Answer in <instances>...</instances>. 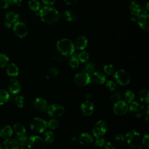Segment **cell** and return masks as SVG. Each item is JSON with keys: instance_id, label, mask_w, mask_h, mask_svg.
Segmentation results:
<instances>
[{"instance_id": "6da1fadb", "label": "cell", "mask_w": 149, "mask_h": 149, "mask_svg": "<svg viewBox=\"0 0 149 149\" xmlns=\"http://www.w3.org/2000/svg\"><path fill=\"white\" fill-rule=\"evenodd\" d=\"M41 20L47 24H54L59 18L58 11L54 7L46 6L42 8L39 11Z\"/></svg>"}, {"instance_id": "7a4b0ae2", "label": "cell", "mask_w": 149, "mask_h": 149, "mask_svg": "<svg viewBox=\"0 0 149 149\" xmlns=\"http://www.w3.org/2000/svg\"><path fill=\"white\" fill-rule=\"evenodd\" d=\"M56 48L59 52L65 56L73 55L74 52V45L72 40L68 38H62L58 41Z\"/></svg>"}, {"instance_id": "3957f363", "label": "cell", "mask_w": 149, "mask_h": 149, "mask_svg": "<svg viewBox=\"0 0 149 149\" xmlns=\"http://www.w3.org/2000/svg\"><path fill=\"white\" fill-rule=\"evenodd\" d=\"M47 127V122L41 118H34L30 122V127L35 133H42Z\"/></svg>"}, {"instance_id": "277c9868", "label": "cell", "mask_w": 149, "mask_h": 149, "mask_svg": "<svg viewBox=\"0 0 149 149\" xmlns=\"http://www.w3.org/2000/svg\"><path fill=\"white\" fill-rule=\"evenodd\" d=\"M126 140L127 144L132 148H136L139 146L140 142V135L138 132L135 130H129L126 134Z\"/></svg>"}, {"instance_id": "5b68a950", "label": "cell", "mask_w": 149, "mask_h": 149, "mask_svg": "<svg viewBox=\"0 0 149 149\" xmlns=\"http://www.w3.org/2000/svg\"><path fill=\"white\" fill-rule=\"evenodd\" d=\"M113 76L116 82L121 86H126L128 84L130 80L129 73L123 69H120L116 71L114 73Z\"/></svg>"}, {"instance_id": "8992f818", "label": "cell", "mask_w": 149, "mask_h": 149, "mask_svg": "<svg viewBox=\"0 0 149 149\" xmlns=\"http://www.w3.org/2000/svg\"><path fill=\"white\" fill-rule=\"evenodd\" d=\"M27 146L29 149H44V140L38 136H32L28 139Z\"/></svg>"}, {"instance_id": "52a82bcc", "label": "cell", "mask_w": 149, "mask_h": 149, "mask_svg": "<svg viewBox=\"0 0 149 149\" xmlns=\"http://www.w3.org/2000/svg\"><path fill=\"white\" fill-rule=\"evenodd\" d=\"M128 110L132 116L136 118L143 116L146 112L144 106L137 102H132Z\"/></svg>"}, {"instance_id": "ba28073f", "label": "cell", "mask_w": 149, "mask_h": 149, "mask_svg": "<svg viewBox=\"0 0 149 149\" xmlns=\"http://www.w3.org/2000/svg\"><path fill=\"white\" fill-rule=\"evenodd\" d=\"M15 34L20 38H24L27 35L28 29L26 24L22 21H17L13 26Z\"/></svg>"}, {"instance_id": "9c48e42d", "label": "cell", "mask_w": 149, "mask_h": 149, "mask_svg": "<svg viewBox=\"0 0 149 149\" xmlns=\"http://www.w3.org/2000/svg\"><path fill=\"white\" fill-rule=\"evenodd\" d=\"M107 125L105 121L99 120L95 123L93 128V133L94 137L99 138L102 137L106 133Z\"/></svg>"}, {"instance_id": "30bf717a", "label": "cell", "mask_w": 149, "mask_h": 149, "mask_svg": "<svg viewBox=\"0 0 149 149\" xmlns=\"http://www.w3.org/2000/svg\"><path fill=\"white\" fill-rule=\"evenodd\" d=\"M64 112V108L59 104H52L47 108V113L48 115L53 118H58L62 116Z\"/></svg>"}, {"instance_id": "8fae6325", "label": "cell", "mask_w": 149, "mask_h": 149, "mask_svg": "<svg viewBox=\"0 0 149 149\" xmlns=\"http://www.w3.org/2000/svg\"><path fill=\"white\" fill-rule=\"evenodd\" d=\"M75 84L79 87H84L91 82L90 75L85 72L77 73L74 79Z\"/></svg>"}, {"instance_id": "7c38bea8", "label": "cell", "mask_w": 149, "mask_h": 149, "mask_svg": "<svg viewBox=\"0 0 149 149\" xmlns=\"http://www.w3.org/2000/svg\"><path fill=\"white\" fill-rule=\"evenodd\" d=\"M128 108L129 107L125 101L119 100L115 103L113 107V111L117 115H122L127 112Z\"/></svg>"}, {"instance_id": "4fadbf2b", "label": "cell", "mask_w": 149, "mask_h": 149, "mask_svg": "<svg viewBox=\"0 0 149 149\" xmlns=\"http://www.w3.org/2000/svg\"><path fill=\"white\" fill-rule=\"evenodd\" d=\"M8 88L12 94H18L21 90L20 83L16 79H11L8 84Z\"/></svg>"}, {"instance_id": "5bb4252c", "label": "cell", "mask_w": 149, "mask_h": 149, "mask_svg": "<svg viewBox=\"0 0 149 149\" xmlns=\"http://www.w3.org/2000/svg\"><path fill=\"white\" fill-rule=\"evenodd\" d=\"M80 109L82 113L84 116H88L93 113L94 107L93 104L90 101L87 100L81 104Z\"/></svg>"}, {"instance_id": "9a60e30c", "label": "cell", "mask_w": 149, "mask_h": 149, "mask_svg": "<svg viewBox=\"0 0 149 149\" xmlns=\"http://www.w3.org/2000/svg\"><path fill=\"white\" fill-rule=\"evenodd\" d=\"M138 24L140 28L146 31L149 30V16L147 13L141 14L138 17Z\"/></svg>"}, {"instance_id": "2e32d148", "label": "cell", "mask_w": 149, "mask_h": 149, "mask_svg": "<svg viewBox=\"0 0 149 149\" xmlns=\"http://www.w3.org/2000/svg\"><path fill=\"white\" fill-rule=\"evenodd\" d=\"M34 107L37 111L40 112H44L47 109L48 104L44 99L41 98H37L34 100Z\"/></svg>"}, {"instance_id": "e0dca14e", "label": "cell", "mask_w": 149, "mask_h": 149, "mask_svg": "<svg viewBox=\"0 0 149 149\" xmlns=\"http://www.w3.org/2000/svg\"><path fill=\"white\" fill-rule=\"evenodd\" d=\"M91 80H92L94 83L101 84L105 82L106 81V77L104 73H101V72H95L92 73L91 76H90Z\"/></svg>"}, {"instance_id": "ac0fdd59", "label": "cell", "mask_w": 149, "mask_h": 149, "mask_svg": "<svg viewBox=\"0 0 149 149\" xmlns=\"http://www.w3.org/2000/svg\"><path fill=\"white\" fill-rule=\"evenodd\" d=\"M79 140L81 144L83 146H88L93 143V139L90 134L87 132H84L79 136Z\"/></svg>"}, {"instance_id": "d6986e66", "label": "cell", "mask_w": 149, "mask_h": 149, "mask_svg": "<svg viewBox=\"0 0 149 149\" xmlns=\"http://www.w3.org/2000/svg\"><path fill=\"white\" fill-rule=\"evenodd\" d=\"M88 44V40L87 38L83 36H81L78 37L74 42L75 47L78 49L80 50L84 49Z\"/></svg>"}, {"instance_id": "ffe728a7", "label": "cell", "mask_w": 149, "mask_h": 149, "mask_svg": "<svg viewBox=\"0 0 149 149\" xmlns=\"http://www.w3.org/2000/svg\"><path fill=\"white\" fill-rule=\"evenodd\" d=\"M13 129L10 126L6 125L1 129L0 137L4 139L10 138L13 134Z\"/></svg>"}, {"instance_id": "44dd1931", "label": "cell", "mask_w": 149, "mask_h": 149, "mask_svg": "<svg viewBox=\"0 0 149 149\" xmlns=\"http://www.w3.org/2000/svg\"><path fill=\"white\" fill-rule=\"evenodd\" d=\"M5 149H19V144L16 139L8 138L5 139L3 142Z\"/></svg>"}, {"instance_id": "7402d4cb", "label": "cell", "mask_w": 149, "mask_h": 149, "mask_svg": "<svg viewBox=\"0 0 149 149\" xmlns=\"http://www.w3.org/2000/svg\"><path fill=\"white\" fill-rule=\"evenodd\" d=\"M19 70L16 65L15 63H10L7 66L6 73L12 77L17 76L19 74Z\"/></svg>"}, {"instance_id": "603a6c76", "label": "cell", "mask_w": 149, "mask_h": 149, "mask_svg": "<svg viewBox=\"0 0 149 149\" xmlns=\"http://www.w3.org/2000/svg\"><path fill=\"white\" fill-rule=\"evenodd\" d=\"M5 18L8 22L11 23H15L19 20V15L14 11H9L6 13Z\"/></svg>"}, {"instance_id": "cb8c5ba5", "label": "cell", "mask_w": 149, "mask_h": 149, "mask_svg": "<svg viewBox=\"0 0 149 149\" xmlns=\"http://www.w3.org/2000/svg\"><path fill=\"white\" fill-rule=\"evenodd\" d=\"M130 13L134 17L139 16V15L141 13V9L135 1H132L130 3Z\"/></svg>"}, {"instance_id": "d4e9b609", "label": "cell", "mask_w": 149, "mask_h": 149, "mask_svg": "<svg viewBox=\"0 0 149 149\" xmlns=\"http://www.w3.org/2000/svg\"><path fill=\"white\" fill-rule=\"evenodd\" d=\"M12 129H13V130L16 133V135H19V136L25 134L26 132V128L24 126V125L19 122L15 123L13 126Z\"/></svg>"}, {"instance_id": "484cf974", "label": "cell", "mask_w": 149, "mask_h": 149, "mask_svg": "<svg viewBox=\"0 0 149 149\" xmlns=\"http://www.w3.org/2000/svg\"><path fill=\"white\" fill-rule=\"evenodd\" d=\"M63 15H64L65 19L67 21L70 22H74L77 19V14L74 11H72V10H66L64 12Z\"/></svg>"}, {"instance_id": "4316f807", "label": "cell", "mask_w": 149, "mask_h": 149, "mask_svg": "<svg viewBox=\"0 0 149 149\" xmlns=\"http://www.w3.org/2000/svg\"><path fill=\"white\" fill-rule=\"evenodd\" d=\"M10 98L9 93L5 89H0V105L6 104Z\"/></svg>"}, {"instance_id": "83f0119b", "label": "cell", "mask_w": 149, "mask_h": 149, "mask_svg": "<svg viewBox=\"0 0 149 149\" xmlns=\"http://www.w3.org/2000/svg\"><path fill=\"white\" fill-rule=\"evenodd\" d=\"M139 98L144 103L148 104L149 102V91L147 89H143L139 93Z\"/></svg>"}, {"instance_id": "f1b7e54d", "label": "cell", "mask_w": 149, "mask_h": 149, "mask_svg": "<svg viewBox=\"0 0 149 149\" xmlns=\"http://www.w3.org/2000/svg\"><path fill=\"white\" fill-rule=\"evenodd\" d=\"M44 141L47 143H52L55 140V135L52 131H45L43 134Z\"/></svg>"}, {"instance_id": "f546056e", "label": "cell", "mask_w": 149, "mask_h": 149, "mask_svg": "<svg viewBox=\"0 0 149 149\" xmlns=\"http://www.w3.org/2000/svg\"><path fill=\"white\" fill-rule=\"evenodd\" d=\"M28 6L31 10L35 12L38 11L40 9V4L37 0H30L28 2Z\"/></svg>"}, {"instance_id": "4dcf8cb0", "label": "cell", "mask_w": 149, "mask_h": 149, "mask_svg": "<svg viewBox=\"0 0 149 149\" xmlns=\"http://www.w3.org/2000/svg\"><path fill=\"white\" fill-rule=\"evenodd\" d=\"M16 140L17 141L19 146L24 147L27 144V141H28V138L26 136L24 135H16Z\"/></svg>"}, {"instance_id": "1f68e13d", "label": "cell", "mask_w": 149, "mask_h": 149, "mask_svg": "<svg viewBox=\"0 0 149 149\" xmlns=\"http://www.w3.org/2000/svg\"><path fill=\"white\" fill-rule=\"evenodd\" d=\"M15 102L19 108H23L26 105V100L22 95H17L15 98Z\"/></svg>"}, {"instance_id": "d6a6232c", "label": "cell", "mask_w": 149, "mask_h": 149, "mask_svg": "<svg viewBox=\"0 0 149 149\" xmlns=\"http://www.w3.org/2000/svg\"><path fill=\"white\" fill-rule=\"evenodd\" d=\"M135 97L134 93L132 90H127L125 93V100L126 103H131L133 102Z\"/></svg>"}, {"instance_id": "836d02e7", "label": "cell", "mask_w": 149, "mask_h": 149, "mask_svg": "<svg viewBox=\"0 0 149 149\" xmlns=\"http://www.w3.org/2000/svg\"><path fill=\"white\" fill-rule=\"evenodd\" d=\"M9 61V57L5 54L0 53V68H5Z\"/></svg>"}, {"instance_id": "e575fe53", "label": "cell", "mask_w": 149, "mask_h": 149, "mask_svg": "<svg viewBox=\"0 0 149 149\" xmlns=\"http://www.w3.org/2000/svg\"><path fill=\"white\" fill-rule=\"evenodd\" d=\"M69 65L72 69H76L79 66V61L77 58L72 56L69 61Z\"/></svg>"}, {"instance_id": "d590c367", "label": "cell", "mask_w": 149, "mask_h": 149, "mask_svg": "<svg viewBox=\"0 0 149 149\" xmlns=\"http://www.w3.org/2000/svg\"><path fill=\"white\" fill-rule=\"evenodd\" d=\"M59 126V122L58 120L55 119H52L47 122V126L51 129H55L58 128Z\"/></svg>"}, {"instance_id": "8d00e7d4", "label": "cell", "mask_w": 149, "mask_h": 149, "mask_svg": "<svg viewBox=\"0 0 149 149\" xmlns=\"http://www.w3.org/2000/svg\"><path fill=\"white\" fill-rule=\"evenodd\" d=\"M94 69H95L94 64L92 62H88L84 66L83 70H84V72L90 74L94 72Z\"/></svg>"}, {"instance_id": "74e56055", "label": "cell", "mask_w": 149, "mask_h": 149, "mask_svg": "<svg viewBox=\"0 0 149 149\" xmlns=\"http://www.w3.org/2000/svg\"><path fill=\"white\" fill-rule=\"evenodd\" d=\"M88 58H89V54L87 52L85 51H83L80 52L77 56V59H79V61H80L81 62H83V63L86 62L88 61Z\"/></svg>"}, {"instance_id": "f35d334b", "label": "cell", "mask_w": 149, "mask_h": 149, "mask_svg": "<svg viewBox=\"0 0 149 149\" xmlns=\"http://www.w3.org/2000/svg\"><path fill=\"white\" fill-rule=\"evenodd\" d=\"M114 70H115V69L112 65H111V64L106 65L104 67V71L108 75H111L112 74H113L114 72Z\"/></svg>"}, {"instance_id": "ab89813d", "label": "cell", "mask_w": 149, "mask_h": 149, "mask_svg": "<svg viewBox=\"0 0 149 149\" xmlns=\"http://www.w3.org/2000/svg\"><path fill=\"white\" fill-rule=\"evenodd\" d=\"M122 96H121V94L119 92H115L113 94H112V95H111L109 98L110 100L112 102H117L119 100H121Z\"/></svg>"}, {"instance_id": "60d3db41", "label": "cell", "mask_w": 149, "mask_h": 149, "mask_svg": "<svg viewBox=\"0 0 149 149\" xmlns=\"http://www.w3.org/2000/svg\"><path fill=\"white\" fill-rule=\"evenodd\" d=\"M12 3V0H0V8L2 9H7Z\"/></svg>"}, {"instance_id": "b9f144b4", "label": "cell", "mask_w": 149, "mask_h": 149, "mask_svg": "<svg viewBox=\"0 0 149 149\" xmlns=\"http://www.w3.org/2000/svg\"><path fill=\"white\" fill-rule=\"evenodd\" d=\"M105 143V139L103 137L97 138V140L94 142V145L98 148H101L104 146Z\"/></svg>"}, {"instance_id": "7bdbcfd3", "label": "cell", "mask_w": 149, "mask_h": 149, "mask_svg": "<svg viewBox=\"0 0 149 149\" xmlns=\"http://www.w3.org/2000/svg\"><path fill=\"white\" fill-rule=\"evenodd\" d=\"M116 84L111 80H108L106 81V87L109 91H113L116 89Z\"/></svg>"}, {"instance_id": "ee69618b", "label": "cell", "mask_w": 149, "mask_h": 149, "mask_svg": "<svg viewBox=\"0 0 149 149\" xmlns=\"http://www.w3.org/2000/svg\"><path fill=\"white\" fill-rule=\"evenodd\" d=\"M115 141L117 143H123L125 141V137L121 133H118L114 137Z\"/></svg>"}, {"instance_id": "f6af8a7d", "label": "cell", "mask_w": 149, "mask_h": 149, "mask_svg": "<svg viewBox=\"0 0 149 149\" xmlns=\"http://www.w3.org/2000/svg\"><path fill=\"white\" fill-rule=\"evenodd\" d=\"M142 142H143V144L146 147H148V146H149V135H148V133H146L144 135L143 138L142 139Z\"/></svg>"}, {"instance_id": "bcb514c9", "label": "cell", "mask_w": 149, "mask_h": 149, "mask_svg": "<svg viewBox=\"0 0 149 149\" xmlns=\"http://www.w3.org/2000/svg\"><path fill=\"white\" fill-rule=\"evenodd\" d=\"M104 146L105 149H115V147L113 143H112L110 141H105V143Z\"/></svg>"}, {"instance_id": "7dc6e473", "label": "cell", "mask_w": 149, "mask_h": 149, "mask_svg": "<svg viewBox=\"0 0 149 149\" xmlns=\"http://www.w3.org/2000/svg\"><path fill=\"white\" fill-rule=\"evenodd\" d=\"M50 72V74L53 77H55L58 76V70L55 68H52L51 69H50L49 70Z\"/></svg>"}, {"instance_id": "c3c4849f", "label": "cell", "mask_w": 149, "mask_h": 149, "mask_svg": "<svg viewBox=\"0 0 149 149\" xmlns=\"http://www.w3.org/2000/svg\"><path fill=\"white\" fill-rule=\"evenodd\" d=\"M42 1L45 5H52L56 2V0H42Z\"/></svg>"}, {"instance_id": "681fc988", "label": "cell", "mask_w": 149, "mask_h": 149, "mask_svg": "<svg viewBox=\"0 0 149 149\" xmlns=\"http://www.w3.org/2000/svg\"><path fill=\"white\" fill-rule=\"evenodd\" d=\"M79 0H64L66 3H67L69 5H72L76 4Z\"/></svg>"}, {"instance_id": "f907efd6", "label": "cell", "mask_w": 149, "mask_h": 149, "mask_svg": "<svg viewBox=\"0 0 149 149\" xmlns=\"http://www.w3.org/2000/svg\"><path fill=\"white\" fill-rule=\"evenodd\" d=\"M51 59H54V60H56V61H63L64 58L62 57H60V56H54V57H51Z\"/></svg>"}, {"instance_id": "816d5d0a", "label": "cell", "mask_w": 149, "mask_h": 149, "mask_svg": "<svg viewBox=\"0 0 149 149\" xmlns=\"http://www.w3.org/2000/svg\"><path fill=\"white\" fill-rule=\"evenodd\" d=\"M22 0H12V2L13 3H14L15 5H19L21 3Z\"/></svg>"}, {"instance_id": "f5cc1de1", "label": "cell", "mask_w": 149, "mask_h": 149, "mask_svg": "<svg viewBox=\"0 0 149 149\" xmlns=\"http://www.w3.org/2000/svg\"><path fill=\"white\" fill-rule=\"evenodd\" d=\"M4 26H5V27L6 28L9 29V28H10V27H11V26H12V23H10V22H8V21H6V22L5 23Z\"/></svg>"}, {"instance_id": "db71d44e", "label": "cell", "mask_w": 149, "mask_h": 149, "mask_svg": "<svg viewBox=\"0 0 149 149\" xmlns=\"http://www.w3.org/2000/svg\"><path fill=\"white\" fill-rule=\"evenodd\" d=\"M91 97V94H90V93H89V94H87V95H86V98H87V99H88V100H89Z\"/></svg>"}, {"instance_id": "11a10c76", "label": "cell", "mask_w": 149, "mask_h": 149, "mask_svg": "<svg viewBox=\"0 0 149 149\" xmlns=\"http://www.w3.org/2000/svg\"><path fill=\"white\" fill-rule=\"evenodd\" d=\"M146 9H147V10H148V2H147V4H146Z\"/></svg>"}, {"instance_id": "9f6ffc18", "label": "cell", "mask_w": 149, "mask_h": 149, "mask_svg": "<svg viewBox=\"0 0 149 149\" xmlns=\"http://www.w3.org/2000/svg\"><path fill=\"white\" fill-rule=\"evenodd\" d=\"M138 149H144V148L142 146H140V147H139Z\"/></svg>"}, {"instance_id": "6f0895ef", "label": "cell", "mask_w": 149, "mask_h": 149, "mask_svg": "<svg viewBox=\"0 0 149 149\" xmlns=\"http://www.w3.org/2000/svg\"><path fill=\"white\" fill-rule=\"evenodd\" d=\"M0 149H3V147H2V146L0 144Z\"/></svg>"}, {"instance_id": "680465c9", "label": "cell", "mask_w": 149, "mask_h": 149, "mask_svg": "<svg viewBox=\"0 0 149 149\" xmlns=\"http://www.w3.org/2000/svg\"><path fill=\"white\" fill-rule=\"evenodd\" d=\"M20 149H26V148H20Z\"/></svg>"}]
</instances>
